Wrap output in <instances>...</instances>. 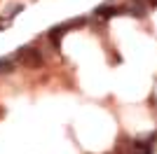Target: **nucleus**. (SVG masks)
Returning a JSON list of instances; mask_svg holds the SVG:
<instances>
[{
	"label": "nucleus",
	"mask_w": 157,
	"mask_h": 154,
	"mask_svg": "<svg viewBox=\"0 0 157 154\" xmlns=\"http://www.w3.org/2000/svg\"><path fill=\"white\" fill-rule=\"evenodd\" d=\"M117 12H120L117 7H108V5H103V7H98L94 14H96V16H108V19H110V16H115Z\"/></svg>",
	"instance_id": "2"
},
{
	"label": "nucleus",
	"mask_w": 157,
	"mask_h": 154,
	"mask_svg": "<svg viewBox=\"0 0 157 154\" xmlns=\"http://www.w3.org/2000/svg\"><path fill=\"white\" fill-rule=\"evenodd\" d=\"M131 152L134 154H152V145L150 142H134V145H131Z\"/></svg>",
	"instance_id": "1"
},
{
	"label": "nucleus",
	"mask_w": 157,
	"mask_h": 154,
	"mask_svg": "<svg viewBox=\"0 0 157 154\" xmlns=\"http://www.w3.org/2000/svg\"><path fill=\"white\" fill-rule=\"evenodd\" d=\"M129 12L134 14V16H143V14H145V9H143L141 5H138V2H134V5H129Z\"/></svg>",
	"instance_id": "3"
}]
</instances>
